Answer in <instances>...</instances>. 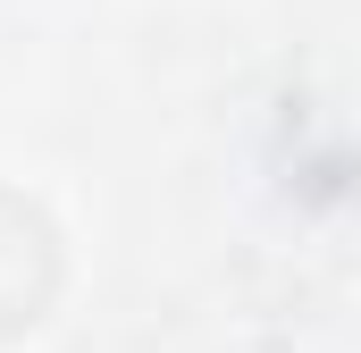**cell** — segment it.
<instances>
[{"label": "cell", "instance_id": "obj_1", "mask_svg": "<svg viewBox=\"0 0 361 353\" xmlns=\"http://www.w3.org/2000/svg\"><path fill=\"white\" fill-rule=\"evenodd\" d=\"M59 286H68L59 219L34 193L0 185V345H17L25 328H42L51 303H59Z\"/></svg>", "mask_w": 361, "mask_h": 353}]
</instances>
